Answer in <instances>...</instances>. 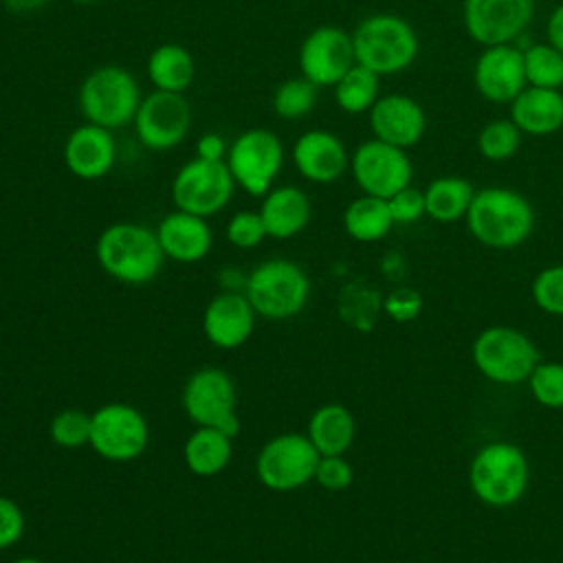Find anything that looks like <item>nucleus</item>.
Segmentation results:
<instances>
[{"instance_id": "obj_33", "label": "nucleus", "mask_w": 563, "mask_h": 563, "mask_svg": "<svg viewBox=\"0 0 563 563\" xmlns=\"http://www.w3.org/2000/svg\"><path fill=\"white\" fill-rule=\"evenodd\" d=\"M521 136L523 132L508 117V119H493L484 123L482 130L477 132L475 143L482 158L490 163H504L517 154L521 145Z\"/></svg>"}, {"instance_id": "obj_4", "label": "nucleus", "mask_w": 563, "mask_h": 563, "mask_svg": "<svg viewBox=\"0 0 563 563\" xmlns=\"http://www.w3.org/2000/svg\"><path fill=\"white\" fill-rule=\"evenodd\" d=\"M141 99V88L134 75L114 64L90 70L77 95L86 123H95L106 130H119L132 123Z\"/></svg>"}, {"instance_id": "obj_27", "label": "nucleus", "mask_w": 563, "mask_h": 563, "mask_svg": "<svg viewBox=\"0 0 563 563\" xmlns=\"http://www.w3.org/2000/svg\"><path fill=\"white\" fill-rule=\"evenodd\" d=\"M147 77L154 90L185 95L196 77V62L185 46L161 44L147 57Z\"/></svg>"}, {"instance_id": "obj_21", "label": "nucleus", "mask_w": 563, "mask_h": 563, "mask_svg": "<svg viewBox=\"0 0 563 563\" xmlns=\"http://www.w3.org/2000/svg\"><path fill=\"white\" fill-rule=\"evenodd\" d=\"M117 161L112 130L95 123L77 125L64 143V163L68 172L81 180L103 178Z\"/></svg>"}, {"instance_id": "obj_20", "label": "nucleus", "mask_w": 563, "mask_h": 563, "mask_svg": "<svg viewBox=\"0 0 563 563\" xmlns=\"http://www.w3.org/2000/svg\"><path fill=\"white\" fill-rule=\"evenodd\" d=\"M292 163L306 180L328 185L345 174L350 154L334 132L308 130L299 134L292 145Z\"/></svg>"}, {"instance_id": "obj_8", "label": "nucleus", "mask_w": 563, "mask_h": 563, "mask_svg": "<svg viewBox=\"0 0 563 563\" xmlns=\"http://www.w3.org/2000/svg\"><path fill=\"white\" fill-rule=\"evenodd\" d=\"M224 163L240 189L262 198L282 172L284 145L275 132L251 128L231 141Z\"/></svg>"}, {"instance_id": "obj_17", "label": "nucleus", "mask_w": 563, "mask_h": 563, "mask_svg": "<svg viewBox=\"0 0 563 563\" xmlns=\"http://www.w3.org/2000/svg\"><path fill=\"white\" fill-rule=\"evenodd\" d=\"M475 90L490 103H510L528 84L523 53L515 44L484 46L473 66Z\"/></svg>"}, {"instance_id": "obj_32", "label": "nucleus", "mask_w": 563, "mask_h": 563, "mask_svg": "<svg viewBox=\"0 0 563 563\" xmlns=\"http://www.w3.org/2000/svg\"><path fill=\"white\" fill-rule=\"evenodd\" d=\"M317 99H319V86L301 75V77L282 81L275 88L271 103H273V112L279 119L292 121L312 112L317 106Z\"/></svg>"}, {"instance_id": "obj_31", "label": "nucleus", "mask_w": 563, "mask_h": 563, "mask_svg": "<svg viewBox=\"0 0 563 563\" xmlns=\"http://www.w3.org/2000/svg\"><path fill=\"white\" fill-rule=\"evenodd\" d=\"M526 84L534 88H563V53L548 42L521 48Z\"/></svg>"}, {"instance_id": "obj_42", "label": "nucleus", "mask_w": 563, "mask_h": 563, "mask_svg": "<svg viewBox=\"0 0 563 563\" xmlns=\"http://www.w3.org/2000/svg\"><path fill=\"white\" fill-rule=\"evenodd\" d=\"M229 152V145L224 139L216 132H207L196 141V156L205 161H224Z\"/></svg>"}, {"instance_id": "obj_9", "label": "nucleus", "mask_w": 563, "mask_h": 563, "mask_svg": "<svg viewBox=\"0 0 563 563\" xmlns=\"http://www.w3.org/2000/svg\"><path fill=\"white\" fill-rule=\"evenodd\" d=\"M319 451L306 433H279L257 453L255 473L275 493H290L314 479Z\"/></svg>"}, {"instance_id": "obj_2", "label": "nucleus", "mask_w": 563, "mask_h": 563, "mask_svg": "<svg viewBox=\"0 0 563 563\" xmlns=\"http://www.w3.org/2000/svg\"><path fill=\"white\" fill-rule=\"evenodd\" d=\"M97 262L117 282L141 286L152 282L165 260L156 231L136 222H114L97 238Z\"/></svg>"}, {"instance_id": "obj_35", "label": "nucleus", "mask_w": 563, "mask_h": 563, "mask_svg": "<svg viewBox=\"0 0 563 563\" xmlns=\"http://www.w3.org/2000/svg\"><path fill=\"white\" fill-rule=\"evenodd\" d=\"M90 413L81 409H62L51 420V440L62 449H79L90 444Z\"/></svg>"}, {"instance_id": "obj_13", "label": "nucleus", "mask_w": 563, "mask_h": 563, "mask_svg": "<svg viewBox=\"0 0 563 563\" xmlns=\"http://www.w3.org/2000/svg\"><path fill=\"white\" fill-rule=\"evenodd\" d=\"M352 176L363 194L391 198L396 191L411 185L413 165L407 150L383 143L378 139L363 141L350 156Z\"/></svg>"}, {"instance_id": "obj_3", "label": "nucleus", "mask_w": 563, "mask_h": 563, "mask_svg": "<svg viewBox=\"0 0 563 563\" xmlns=\"http://www.w3.org/2000/svg\"><path fill=\"white\" fill-rule=\"evenodd\" d=\"M356 64L378 77L407 70L420 48L413 26L396 13H372L352 33Z\"/></svg>"}, {"instance_id": "obj_30", "label": "nucleus", "mask_w": 563, "mask_h": 563, "mask_svg": "<svg viewBox=\"0 0 563 563\" xmlns=\"http://www.w3.org/2000/svg\"><path fill=\"white\" fill-rule=\"evenodd\" d=\"M334 101L347 114H363L376 103L380 77L369 68L354 64L334 86Z\"/></svg>"}, {"instance_id": "obj_39", "label": "nucleus", "mask_w": 563, "mask_h": 563, "mask_svg": "<svg viewBox=\"0 0 563 563\" xmlns=\"http://www.w3.org/2000/svg\"><path fill=\"white\" fill-rule=\"evenodd\" d=\"M387 205H389L394 224H411V222H418L422 216H427L424 191H420L411 185H407L405 189H400L391 198H387Z\"/></svg>"}, {"instance_id": "obj_29", "label": "nucleus", "mask_w": 563, "mask_h": 563, "mask_svg": "<svg viewBox=\"0 0 563 563\" xmlns=\"http://www.w3.org/2000/svg\"><path fill=\"white\" fill-rule=\"evenodd\" d=\"M394 227L389 205L385 198L363 194L354 198L343 211V229L356 242H378Z\"/></svg>"}, {"instance_id": "obj_37", "label": "nucleus", "mask_w": 563, "mask_h": 563, "mask_svg": "<svg viewBox=\"0 0 563 563\" xmlns=\"http://www.w3.org/2000/svg\"><path fill=\"white\" fill-rule=\"evenodd\" d=\"M227 240L235 249H255L268 238L260 211H238L227 222Z\"/></svg>"}, {"instance_id": "obj_11", "label": "nucleus", "mask_w": 563, "mask_h": 563, "mask_svg": "<svg viewBox=\"0 0 563 563\" xmlns=\"http://www.w3.org/2000/svg\"><path fill=\"white\" fill-rule=\"evenodd\" d=\"M235 189V180L224 161H205L194 156L172 180V200L176 209L202 218L222 211Z\"/></svg>"}, {"instance_id": "obj_6", "label": "nucleus", "mask_w": 563, "mask_h": 563, "mask_svg": "<svg viewBox=\"0 0 563 563\" xmlns=\"http://www.w3.org/2000/svg\"><path fill=\"white\" fill-rule=\"evenodd\" d=\"M244 295L253 310L266 319H290L299 314L310 297L306 271L290 260H266L244 279Z\"/></svg>"}, {"instance_id": "obj_14", "label": "nucleus", "mask_w": 563, "mask_h": 563, "mask_svg": "<svg viewBox=\"0 0 563 563\" xmlns=\"http://www.w3.org/2000/svg\"><path fill=\"white\" fill-rule=\"evenodd\" d=\"M132 123L143 147L154 152L174 150L189 134L191 108L180 92L152 90L141 99Z\"/></svg>"}, {"instance_id": "obj_25", "label": "nucleus", "mask_w": 563, "mask_h": 563, "mask_svg": "<svg viewBox=\"0 0 563 563\" xmlns=\"http://www.w3.org/2000/svg\"><path fill=\"white\" fill-rule=\"evenodd\" d=\"M306 435L319 455H345L356 435V422L347 407L339 402L321 405L308 420Z\"/></svg>"}, {"instance_id": "obj_43", "label": "nucleus", "mask_w": 563, "mask_h": 563, "mask_svg": "<svg viewBox=\"0 0 563 563\" xmlns=\"http://www.w3.org/2000/svg\"><path fill=\"white\" fill-rule=\"evenodd\" d=\"M545 35H548V44H552L556 51L563 53V2L550 11L545 22Z\"/></svg>"}, {"instance_id": "obj_5", "label": "nucleus", "mask_w": 563, "mask_h": 563, "mask_svg": "<svg viewBox=\"0 0 563 563\" xmlns=\"http://www.w3.org/2000/svg\"><path fill=\"white\" fill-rule=\"evenodd\" d=\"M530 479V466L523 451L510 442L484 444L468 468L471 490L479 501L493 508L517 504Z\"/></svg>"}, {"instance_id": "obj_38", "label": "nucleus", "mask_w": 563, "mask_h": 563, "mask_svg": "<svg viewBox=\"0 0 563 563\" xmlns=\"http://www.w3.org/2000/svg\"><path fill=\"white\" fill-rule=\"evenodd\" d=\"M354 479V471L350 462L343 455H321L317 471H314V482L332 493L345 490Z\"/></svg>"}, {"instance_id": "obj_15", "label": "nucleus", "mask_w": 563, "mask_h": 563, "mask_svg": "<svg viewBox=\"0 0 563 563\" xmlns=\"http://www.w3.org/2000/svg\"><path fill=\"white\" fill-rule=\"evenodd\" d=\"M534 0H464V29L479 46L512 44L530 24Z\"/></svg>"}, {"instance_id": "obj_26", "label": "nucleus", "mask_w": 563, "mask_h": 563, "mask_svg": "<svg viewBox=\"0 0 563 563\" xmlns=\"http://www.w3.org/2000/svg\"><path fill=\"white\" fill-rule=\"evenodd\" d=\"M233 453V438L216 427H198L183 446L187 468L198 477H213L222 473Z\"/></svg>"}, {"instance_id": "obj_24", "label": "nucleus", "mask_w": 563, "mask_h": 563, "mask_svg": "<svg viewBox=\"0 0 563 563\" xmlns=\"http://www.w3.org/2000/svg\"><path fill=\"white\" fill-rule=\"evenodd\" d=\"M510 121L528 136H548L563 128V92L526 86L510 103Z\"/></svg>"}, {"instance_id": "obj_12", "label": "nucleus", "mask_w": 563, "mask_h": 563, "mask_svg": "<svg viewBox=\"0 0 563 563\" xmlns=\"http://www.w3.org/2000/svg\"><path fill=\"white\" fill-rule=\"evenodd\" d=\"M90 446L110 462L136 460L150 442L145 416L125 402H108L90 413Z\"/></svg>"}, {"instance_id": "obj_22", "label": "nucleus", "mask_w": 563, "mask_h": 563, "mask_svg": "<svg viewBox=\"0 0 563 563\" xmlns=\"http://www.w3.org/2000/svg\"><path fill=\"white\" fill-rule=\"evenodd\" d=\"M156 238L165 257L180 264H194L205 260L213 244V233L207 224V218L180 209L167 213L158 222Z\"/></svg>"}, {"instance_id": "obj_23", "label": "nucleus", "mask_w": 563, "mask_h": 563, "mask_svg": "<svg viewBox=\"0 0 563 563\" xmlns=\"http://www.w3.org/2000/svg\"><path fill=\"white\" fill-rule=\"evenodd\" d=\"M260 216L264 220L268 238L288 240L301 233L312 216L310 198L295 185L273 187L262 196Z\"/></svg>"}, {"instance_id": "obj_41", "label": "nucleus", "mask_w": 563, "mask_h": 563, "mask_svg": "<svg viewBox=\"0 0 563 563\" xmlns=\"http://www.w3.org/2000/svg\"><path fill=\"white\" fill-rule=\"evenodd\" d=\"M22 532H24V515L20 506L13 499L0 495V550L15 545Z\"/></svg>"}, {"instance_id": "obj_1", "label": "nucleus", "mask_w": 563, "mask_h": 563, "mask_svg": "<svg viewBox=\"0 0 563 563\" xmlns=\"http://www.w3.org/2000/svg\"><path fill=\"white\" fill-rule=\"evenodd\" d=\"M464 220L479 244L506 251L530 238L534 209L530 200L515 189L484 187L475 191Z\"/></svg>"}, {"instance_id": "obj_10", "label": "nucleus", "mask_w": 563, "mask_h": 563, "mask_svg": "<svg viewBox=\"0 0 563 563\" xmlns=\"http://www.w3.org/2000/svg\"><path fill=\"white\" fill-rule=\"evenodd\" d=\"M183 407L198 427H216L231 438L240 431L235 383L220 367H202L187 378Z\"/></svg>"}, {"instance_id": "obj_19", "label": "nucleus", "mask_w": 563, "mask_h": 563, "mask_svg": "<svg viewBox=\"0 0 563 563\" xmlns=\"http://www.w3.org/2000/svg\"><path fill=\"white\" fill-rule=\"evenodd\" d=\"M255 317L257 312L244 292L224 290L207 303L202 314V332L211 345L220 350H235L251 339Z\"/></svg>"}, {"instance_id": "obj_18", "label": "nucleus", "mask_w": 563, "mask_h": 563, "mask_svg": "<svg viewBox=\"0 0 563 563\" xmlns=\"http://www.w3.org/2000/svg\"><path fill=\"white\" fill-rule=\"evenodd\" d=\"M367 114L374 139L402 150L418 145L427 130V114L409 95L391 92L378 97Z\"/></svg>"}, {"instance_id": "obj_34", "label": "nucleus", "mask_w": 563, "mask_h": 563, "mask_svg": "<svg viewBox=\"0 0 563 563\" xmlns=\"http://www.w3.org/2000/svg\"><path fill=\"white\" fill-rule=\"evenodd\" d=\"M528 387L534 400L550 409L563 407V363L539 361L528 376Z\"/></svg>"}, {"instance_id": "obj_16", "label": "nucleus", "mask_w": 563, "mask_h": 563, "mask_svg": "<svg viewBox=\"0 0 563 563\" xmlns=\"http://www.w3.org/2000/svg\"><path fill=\"white\" fill-rule=\"evenodd\" d=\"M297 59L306 79L319 88L334 86L356 64L352 33L332 24L317 26L303 37Z\"/></svg>"}, {"instance_id": "obj_7", "label": "nucleus", "mask_w": 563, "mask_h": 563, "mask_svg": "<svg viewBox=\"0 0 563 563\" xmlns=\"http://www.w3.org/2000/svg\"><path fill=\"white\" fill-rule=\"evenodd\" d=\"M539 361L541 356L534 343L508 325H490L473 343L475 367L499 385L526 383Z\"/></svg>"}, {"instance_id": "obj_44", "label": "nucleus", "mask_w": 563, "mask_h": 563, "mask_svg": "<svg viewBox=\"0 0 563 563\" xmlns=\"http://www.w3.org/2000/svg\"><path fill=\"white\" fill-rule=\"evenodd\" d=\"M48 0H2V4L13 13H31L44 7Z\"/></svg>"}, {"instance_id": "obj_28", "label": "nucleus", "mask_w": 563, "mask_h": 563, "mask_svg": "<svg viewBox=\"0 0 563 563\" xmlns=\"http://www.w3.org/2000/svg\"><path fill=\"white\" fill-rule=\"evenodd\" d=\"M475 191L471 180L462 176H438L424 189L427 216L444 224L466 218Z\"/></svg>"}, {"instance_id": "obj_46", "label": "nucleus", "mask_w": 563, "mask_h": 563, "mask_svg": "<svg viewBox=\"0 0 563 563\" xmlns=\"http://www.w3.org/2000/svg\"><path fill=\"white\" fill-rule=\"evenodd\" d=\"M70 2H75V4H95L99 0H70Z\"/></svg>"}, {"instance_id": "obj_36", "label": "nucleus", "mask_w": 563, "mask_h": 563, "mask_svg": "<svg viewBox=\"0 0 563 563\" xmlns=\"http://www.w3.org/2000/svg\"><path fill=\"white\" fill-rule=\"evenodd\" d=\"M532 299L543 312L563 317V264L539 271L532 282Z\"/></svg>"}, {"instance_id": "obj_45", "label": "nucleus", "mask_w": 563, "mask_h": 563, "mask_svg": "<svg viewBox=\"0 0 563 563\" xmlns=\"http://www.w3.org/2000/svg\"><path fill=\"white\" fill-rule=\"evenodd\" d=\"M13 563H44V561H40V559H35V556H24V559H18V561H13Z\"/></svg>"}, {"instance_id": "obj_40", "label": "nucleus", "mask_w": 563, "mask_h": 563, "mask_svg": "<svg viewBox=\"0 0 563 563\" xmlns=\"http://www.w3.org/2000/svg\"><path fill=\"white\" fill-rule=\"evenodd\" d=\"M383 308L394 321L407 323L422 312V297L413 288H396L385 297Z\"/></svg>"}]
</instances>
